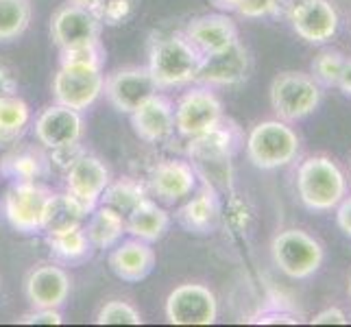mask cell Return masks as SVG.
<instances>
[{"instance_id": "1", "label": "cell", "mask_w": 351, "mask_h": 327, "mask_svg": "<svg viewBox=\"0 0 351 327\" xmlns=\"http://www.w3.org/2000/svg\"><path fill=\"white\" fill-rule=\"evenodd\" d=\"M203 55L184 31L157 33L149 42V72L160 90L184 88L197 83Z\"/></svg>"}, {"instance_id": "2", "label": "cell", "mask_w": 351, "mask_h": 327, "mask_svg": "<svg viewBox=\"0 0 351 327\" xmlns=\"http://www.w3.org/2000/svg\"><path fill=\"white\" fill-rule=\"evenodd\" d=\"M242 144H245V136L240 127L234 120L223 118L214 129L190 138L186 153L192 166L197 168L199 179L208 181L214 188L219 181H223V186L229 188V168Z\"/></svg>"}, {"instance_id": "3", "label": "cell", "mask_w": 351, "mask_h": 327, "mask_svg": "<svg viewBox=\"0 0 351 327\" xmlns=\"http://www.w3.org/2000/svg\"><path fill=\"white\" fill-rule=\"evenodd\" d=\"M297 195L310 212H330L347 195V179L332 157L312 155L297 168Z\"/></svg>"}, {"instance_id": "4", "label": "cell", "mask_w": 351, "mask_h": 327, "mask_svg": "<svg viewBox=\"0 0 351 327\" xmlns=\"http://www.w3.org/2000/svg\"><path fill=\"white\" fill-rule=\"evenodd\" d=\"M299 136L284 120H262L249 131L245 149L249 162L260 171H275L295 162L299 153Z\"/></svg>"}, {"instance_id": "5", "label": "cell", "mask_w": 351, "mask_h": 327, "mask_svg": "<svg viewBox=\"0 0 351 327\" xmlns=\"http://www.w3.org/2000/svg\"><path fill=\"white\" fill-rule=\"evenodd\" d=\"M269 99L277 118L284 123H297L317 112L323 92L312 75L299 70H284L271 81Z\"/></svg>"}, {"instance_id": "6", "label": "cell", "mask_w": 351, "mask_h": 327, "mask_svg": "<svg viewBox=\"0 0 351 327\" xmlns=\"http://www.w3.org/2000/svg\"><path fill=\"white\" fill-rule=\"evenodd\" d=\"M271 258L277 271L290 280H308L321 269L325 251L321 242L304 229H284L271 242Z\"/></svg>"}, {"instance_id": "7", "label": "cell", "mask_w": 351, "mask_h": 327, "mask_svg": "<svg viewBox=\"0 0 351 327\" xmlns=\"http://www.w3.org/2000/svg\"><path fill=\"white\" fill-rule=\"evenodd\" d=\"M51 197L53 192L40 181H14L3 199L7 223L20 234H40Z\"/></svg>"}, {"instance_id": "8", "label": "cell", "mask_w": 351, "mask_h": 327, "mask_svg": "<svg viewBox=\"0 0 351 327\" xmlns=\"http://www.w3.org/2000/svg\"><path fill=\"white\" fill-rule=\"evenodd\" d=\"M105 75L103 68L83 64H59L53 77V99L77 112H86L103 94Z\"/></svg>"}, {"instance_id": "9", "label": "cell", "mask_w": 351, "mask_h": 327, "mask_svg": "<svg viewBox=\"0 0 351 327\" xmlns=\"http://www.w3.org/2000/svg\"><path fill=\"white\" fill-rule=\"evenodd\" d=\"M223 118V103L208 86L190 88L175 103V131L186 140L214 129Z\"/></svg>"}, {"instance_id": "10", "label": "cell", "mask_w": 351, "mask_h": 327, "mask_svg": "<svg viewBox=\"0 0 351 327\" xmlns=\"http://www.w3.org/2000/svg\"><path fill=\"white\" fill-rule=\"evenodd\" d=\"M164 314L173 325H212L219 319V301L208 286L181 284L166 297Z\"/></svg>"}, {"instance_id": "11", "label": "cell", "mask_w": 351, "mask_h": 327, "mask_svg": "<svg viewBox=\"0 0 351 327\" xmlns=\"http://www.w3.org/2000/svg\"><path fill=\"white\" fill-rule=\"evenodd\" d=\"M101 31L103 22L96 16V11L75 3L62 5L51 18V38L59 51L99 44Z\"/></svg>"}, {"instance_id": "12", "label": "cell", "mask_w": 351, "mask_h": 327, "mask_svg": "<svg viewBox=\"0 0 351 327\" xmlns=\"http://www.w3.org/2000/svg\"><path fill=\"white\" fill-rule=\"evenodd\" d=\"M160 92L153 81L149 68L144 66H127L118 68L105 77L103 94L110 105L120 114H131L144 101H149L153 94Z\"/></svg>"}, {"instance_id": "13", "label": "cell", "mask_w": 351, "mask_h": 327, "mask_svg": "<svg viewBox=\"0 0 351 327\" xmlns=\"http://www.w3.org/2000/svg\"><path fill=\"white\" fill-rule=\"evenodd\" d=\"M251 70V57L240 40L229 44L223 51H216L212 55H203L201 68L197 75L199 86L208 88H232L245 83Z\"/></svg>"}, {"instance_id": "14", "label": "cell", "mask_w": 351, "mask_h": 327, "mask_svg": "<svg viewBox=\"0 0 351 327\" xmlns=\"http://www.w3.org/2000/svg\"><path fill=\"white\" fill-rule=\"evenodd\" d=\"M293 31L308 44H328L338 33V11L330 0H297L288 9Z\"/></svg>"}, {"instance_id": "15", "label": "cell", "mask_w": 351, "mask_h": 327, "mask_svg": "<svg viewBox=\"0 0 351 327\" xmlns=\"http://www.w3.org/2000/svg\"><path fill=\"white\" fill-rule=\"evenodd\" d=\"M112 173L99 155L83 153L66 171V192L75 197L83 208L92 212L101 203L105 188L110 186Z\"/></svg>"}, {"instance_id": "16", "label": "cell", "mask_w": 351, "mask_h": 327, "mask_svg": "<svg viewBox=\"0 0 351 327\" xmlns=\"http://www.w3.org/2000/svg\"><path fill=\"white\" fill-rule=\"evenodd\" d=\"M199 188V173L188 160H164L155 164L147 179V190L162 203H179Z\"/></svg>"}, {"instance_id": "17", "label": "cell", "mask_w": 351, "mask_h": 327, "mask_svg": "<svg viewBox=\"0 0 351 327\" xmlns=\"http://www.w3.org/2000/svg\"><path fill=\"white\" fill-rule=\"evenodd\" d=\"M35 140L40 147L51 151L57 147H68V144H77L83 138V118L81 112L70 109L66 105H48L38 114L33 123Z\"/></svg>"}, {"instance_id": "18", "label": "cell", "mask_w": 351, "mask_h": 327, "mask_svg": "<svg viewBox=\"0 0 351 327\" xmlns=\"http://www.w3.org/2000/svg\"><path fill=\"white\" fill-rule=\"evenodd\" d=\"M133 133L147 144H164L175 136V103L164 94H153L138 109H133Z\"/></svg>"}, {"instance_id": "19", "label": "cell", "mask_w": 351, "mask_h": 327, "mask_svg": "<svg viewBox=\"0 0 351 327\" xmlns=\"http://www.w3.org/2000/svg\"><path fill=\"white\" fill-rule=\"evenodd\" d=\"M221 218H223V208H221L219 190L212 184H208V181H203L201 188H197L188 199H184V205L175 212V221L188 234H197V236L212 234L219 227Z\"/></svg>"}, {"instance_id": "20", "label": "cell", "mask_w": 351, "mask_h": 327, "mask_svg": "<svg viewBox=\"0 0 351 327\" xmlns=\"http://www.w3.org/2000/svg\"><path fill=\"white\" fill-rule=\"evenodd\" d=\"M72 290L66 269L57 264H40L29 271L24 280V295L33 308H62Z\"/></svg>"}, {"instance_id": "21", "label": "cell", "mask_w": 351, "mask_h": 327, "mask_svg": "<svg viewBox=\"0 0 351 327\" xmlns=\"http://www.w3.org/2000/svg\"><path fill=\"white\" fill-rule=\"evenodd\" d=\"M107 264H110V271L118 280H123L127 284H140L153 273L157 256L151 242H144L140 238H129V240H120L118 245L110 249Z\"/></svg>"}, {"instance_id": "22", "label": "cell", "mask_w": 351, "mask_h": 327, "mask_svg": "<svg viewBox=\"0 0 351 327\" xmlns=\"http://www.w3.org/2000/svg\"><path fill=\"white\" fill-rule=\"evenodd\" d=\"M184 35L201 55H212L238 42V27L227 14H205L192 18L186 24Z\"/></svg>"}, {"instance_id": "23", "label": "cell", "mask_w": 351, "mask_h": 327, "mask_svg": "<svg viewBox=\"0 0 351 327\" xmlns=\"http://www.w3.org/2000/svg\"><path fill=\"white\" fill-rule=\"evenodd\" d=\"M83 229H86L92 247L105 251L123 240V236L127 234V221H125V214H120L118 210L110 208V205L99 203L88 214Z\"/></svg>"}, {"instance_id": "24", "label": "cell", "mask_w": 351, "mask_h": 327, "mask_svg": "<svg viewBox=\"0 0 351 327\" xmlns=\"http://www.w3.org/2000/svg\"><path fill=\"white\" fill-rule=\"evenodd\" d=\"M127 234L133 238H140L144 242H157L166 236L171 229V214H168L162 205H157L153 199H144L138 208H133L127 216Z\"/></svg>"}, {"instance_id": "25", "label": "cell", "mask_w": 351, "mask_h": 327, "mask_svg": "<svg viewBox=\"0 0 351 327\" xmlns=\"http://www.w3.org/2000/svg\"><path fill=\"white\" fill-rule=\"evenodd\" d=\"M48 171V153L40 147H16L0 160V173L11 181H40Z\"/></svg>"}, {"instance_id": "26", "label": "cell", "mask_w": 351, "mask_h": 327, "mask_svg": "<svg viewBox=\"0 0 351 327\" xmlns=\"http://www.w3.org/2000/svg\"><path fill=\"white\" fill-rule=\"evenodd\" d=\"M88 210L83 205L68 195V192H62V195H55L46 205V214H44V223H42V232L48 234H59V232H68V229H77L86 225L88 218Z\"/></svg>"}, {"instance_id": "27", "label": "cell", "mask_w": 351, "mask_h": 327, "mask_svg": "<svg viewBox=\"0 0 351 327\" xmlns=\"http://www.w3.org/2000/svg\"><path fill=\"white\" fill-rule=\"evenodd\" d=\"M29 125V103L16 94H0V147H16Z\"/></svg>"}, {"instance_id": "28", "label": "cell", "mask_w": 351, "mask_h": 327, "mask_svg": "<svg viewBox=\"0 0 351 327\" xmlns=\"http://www.w3.org/2000/svg\"><path fill=\"white\" fill-rule=\"evenodd\" d=\"M46 245L57 262L70 264V266L88 262L96 251L83 227L68 229V232H59V234H48Z\"/></svg>"}, {"instance_id": "29", "label": "cell", "mask_w": 351, "mask_h": 327, "mask_svg": "<svg viewBox=\"0 0 351 327\" xmlns=\"http://www.w3.org/2000/svg\"><path fill=\"white\" fill-rule=\"evenodd\" d=\"M144 199H149L147 184L140 179L123 177V179L110 181V186L105 188L103 197H101V203L110 205V208L127 216L133 208H138Z\"/></svg>"}, {"instance_id": "30", "label": "cell", "mask_w": 351, "mask_h": 327, "mask_svg": "<svg viewBox=\"0 0 351 327\" xmlns=\"http://www.w3.org/2000/svg\"><path fill=\"white\" fill-rule=\"evenodd\" d=\"M31 20V0H0V44L22 38L29 31Z\"/></svg>"}, {"instance_id": "31", "label": "cell", "mask_w": 351, "mask_h": 327, "mask_svg": "<svg viewBox=\"0 0 351 327\" xmlns=\"http://www.w3.org/2000/svg\"><path fill=\"white\" fill-rule=\"evenodd\" d=\"M347 57L336 51V48H323L312 59V79L319 83V86H336L338 79H341V72L345 68Z\"/></svg>"}, {"instance_id": "32", "label": "cell", "mask_w": 351, "mask_h": 327, "mask_svg": "<svg viewBox=\"0 0 351 327\" xmlns=\"http://www.w3.org/2000/svg\"><path fill=\"white\" fill-rule=\"evenodd\" d=\"M96 325H142L144 319L136 306H131L129 301L112 299L101 306V310L94 317Z\"/></svg>"}, {"instance_id": "33", "label": "cell", "mask_w": 351, "mask_h": 327, "mask_svg": "<svg viewBox=\"0 0 351 327\" xmlns=\"http://www.w3.org/2000/svg\"><path fill=\"white\" fill-rule=\"evenodd\" d=\"M138 3L140 0H103L99 9H94V11H96V16H99V20L107 24V27H118V24H123L131 18Z\"/></svg>"}, {"instance_id": "34", "label": "cell", "mask_w": 351, "mask_h": 327, "mask_svg": "<svg viewBox=\"0 0 351 327\" xmlns=\"http://www.w3.org/2000/svg\"><path fill=\"white\" fill-rule=\"evenodd\" d=\"M105 62V48L103 44H90L79 48H68V51H59V64H83V66H96L103 68Z\"/></svg>"}, {"instance_id": "35", "label": "cell", "mask_w": 351, "mask_h": 327, "mask_svg": "<svg viewBox=\"0 0 351 327\" xmlns=\"http://www.w3.org/2000/svg\"><path fill=\"white\" fill-rule=\"evenodd\" d=\"M284 11V0H242L236 14L249 20L275 18Z\"/></svg>"}, {"instance_id": "36", "label": "cell", "mask_w": 351, "mask_h": 327, "mask_svg": "<svg viewBox=\"0 0 351 327\" xmlns=\"http://www.w3.org/2000/svg\"><path fill=\"white\" fill-rule=\"evenodd\" d=\"M83 153H86V149L81 147V142L68 144V147H57V149L48 151V162H51V166H57L59 171L66 173L68 168L75 164Z\"/></svg>"}, {"instance_id": "37", "label": "cell", "mask_w": 351, "mask_h": 327, "mask_svg": "<svg viewBox=\"0 0 351 327\" xmlns=\"http://www.w3.org/2000/svg\"><path fill=\"white\" fill-rule=\"evenodd\" d=\"M18 323H22V325H62L64 314L57 308H33L31 312L22 314Z\"/></svg>"}, {"instance_id": "38", "label": "cell", "mask_w": 351, "mask_h": 327, "mask_svg": "<svg viewBox=\"0 0 351 327\" xmlns=\"http://www.w3.org/2000/svg\"><path fill=\"white\" fill-rule=\"evenodd\" d=\"M249 221H251V214H249L247 203L238 197H234L227 205V223L234 229H238V232H245V229L249 227Z\"/></svg>"}, {"instance_id": "39", "label": "cell", "mask_w": 351, "mask_h": 327, "mask_svg": "<svg viewBox=\"0 0 351 327\" xmlns=\"http://www.w3.org/2000/svg\"><path fill=\"white\" fill-rule=\"evenodd\" d=\"M251 323H264V325H273V323H299V314L295 312H288L282 308H275V310H262L256 319H251Z\"/></svg>"}, {"instance_id": "40", "label": "cell", "mask_w": 351, "mask_h": 327, "mask_svg": "<svg viewBox=\"0 0 351 327\" xmlns=\"http://www.w3.org/2000/svg\"><path fill=\"white\" fill-rule=\"evenodd\" d=\"M310 323L312 325H347L349 319L341 308H325L319 314H314V319Z\"/></svg>"}, {"instance_id": "41", "label": "cell", "mask_w": 351, "mask_h": 327, "mask_svg": "<svg viewBox=\"0 0 351 327\" xmlns=\"http://www.w3.org/2000/svg\"><path fill=\"white\" fill-rule=\"evenodd\" d=\"M334 210H336V225L341 227V232L345 236L351 238V195L349 197L345 195V199Z\"/></svg>"}, {"instance_id": "42", "label": "cell", "mask_w": 351, "mask_h": 327, "mask_svg": "<svg viewBox=\"0 0 351 327\" xmlns=\"http://www.w3.org/2000/svg\"><path fill=\"white\" fill-rule=\"evenodd\" d=\"M336 86L341 88V92L345 96H351V59H347V62H345V68H343L341 79H338Z\"/></svg>"}, {"instance_id": "43", "label": "cell", "mask_w": 351, "mask_h": 327, "mask_svg": "<svg viewBox=\"0 0 351 327\" xmlns=\"http://www.w3.org/2000/svg\"><path fill=\"white\" fill-rule=\"evenodd\" d=\"M210 3L221 11H236L242 0H210Z\"/></svg>"}, {"instance_id": "44", "label": "cell", "mask_w": 351, "mask_h": 327, "mask_svg": "<svg viewBox=\"0 0 351 327\" xmlns=\"http://www.w3.org/2000/svg\"><path fill=\"white\" fill-rule=\"evenodd\" d=\"M70 3H75V5H81V7H88V9H99V5L103 3V0H70Z\"/></svg>"}, {"instance_id": "45", "label": "cell", "mask_w": 351, "mask_h": 327, "mask_svg": "<svg viewBox=\"0 0 351 327\" xmlns=\"http://www.w3.org/2000/svg\"><path fill=\"white\" fill-rule=\"evenodd\" d=\"M349 297H351V277H349Z\"/></svg>"}, {"instance_id": "46", "label": "cell", "mask_w": 351, "mask_h": 327, "mask_svg": "<svg viewBox=\"0 0 351 327\" xmlns=\"http://www.w3.org/2000/svg\"><path fill=\"white\" fill-rule=\"evenodd\" d=\"M0 288H3V280H0Z\"/></svg>"}]
</instances>
